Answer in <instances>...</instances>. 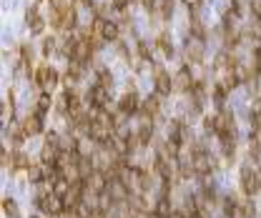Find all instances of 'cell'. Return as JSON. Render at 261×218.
<instances>
[{
  "instance_id": "1",
  "label": "cell",
  "mask_w": 261,
  "mask_h": 218,
  "mask_svg": "<svg viewBox=\"0 0 261 218\" xmlns=\"http://www.w3.org/2000/svg\"><path fill=\"white\" fill-rule=\"evenodd\" d=\"M33 80L43 88V93H51L58 85L61 75H58V71L53 66H40V68H35V73H33Z\"/></svg>"
},
{
  "instance_id": "2",
  "label": "cell",
  "mask_w": 261,
  "mask_h": 218,
  "mask_svg": "<svg viewBox=\"0 0 261 218\" xmlns=\"http://www.w3.org/2000/svg\"><path fill=\"white\" fill-rule=\"evenodd\" d=\"M191 168H194L196 176H208L213 171V158L201 145H196L194 153H191Z\"/></svg>"
},
{
  "instance_id": "3",
  "label": "cell",
  "mask_w": 261,
  "mask_h": 218,
  "mask_svg": "<svg viewBox=\"0 0 261 218\" xmlns=\"http://www.w3.org/2000/svg\"><path fill=\"white\" fill-rule=\"evenodd\" d=\"M108 183H111V178H108V173L101 171V168H96V171L85 178V188H88L91 196H101V193H106V191H108Z\"/></svg>"
},
{
  "instance_id": "4",
  "label": "cell",
  "mask_w": 261,
  "mask_h": 218,
  "mask_svg": "<svg viewBox=\"0 0 261 218\" xmlns=\"http://www.w3.org/2000/svg\"><path fill=\"white\" fill-rule=\"evenodd\" d=\"M241 188L246 196H256L261 191V181H259V168L244 166L241 168Z\"/></svg>"
},
{
  "instance_id": "5",
  "label": "cell",
  "mask_w": 261,
  "mask_h": 218,
  "mask_svg": "<svg viewBox=\"0 0 261 218\" xmlns=\"http://www.w3.org/2000/svg\"><path fill=\"white\" fill-rule=\"evenodd\" d=\"M85 103H88V105H96V108H108V105H111V90L96 83V85L85 93Z\"/></svg>"
},
{
  "instance_id": "6",
  "label": "cell",
  "mask_w": 261,
  "mask_h": 218,
  "mask_svg": "<svg viewBox=\"0 0 261 218\" xmlns=\"http://www.w3.org/2000/svg\"><path fill=\"white\" fill-rule=\"evenodd\" d=\"M153 88H156V93L163 98V95H171L173 93V78H171V73H166L163 68H156L153 71Z\"/></svg>"
},
{
  "instance_id": "7",
  "label": "cell",
  "mask_w": 261,
  "mask_h": 218,
  "mask_svg": "<svg viewBox=\"0 0 261 218\" xmlns=\"http://www.w3.org/2000/svg\"><path fill=\"white\" fill-rule=\"evenodd\" d=\"M141 98H138V93L136 90H128L121 100H118V111L123 113V116H128V118H133V116H138L141 113Z\"/></svg>"
},
{
  "instance_id": "8",
  "label": "cell",
  "mask_w": 261,
  "mask_h": 218,
  "mask_svg": "<svg viewBox=\"0 0 261 218\" xmlns=\"http://www.w3.org/2000/svg\"><path fill=\"white\" fill-rule=\"evenodd\" d=\"M203 50H206V40L201 38H186V61L189 63H201L203 61Z\"/></svg>"
},
{
  "instance_id": "9",
  "label": "cell",
  "mask_w": 261,
  "mask_h": 218,
  "mask_svg": "<svg viewBox=\"0 0 261 218\" xmlns=\"http://www.w3.org/2000/svg\"><path fill=\"white\" fill-rule=\"evenodd\" d=\"M194 85H196V80H194L191 68H181V71L173 75V90H179V93H191Z\"/></svg>"
},
{
  "instance_id": "10",
  "label": "cell",
  "mask_w": 261,
  "mask_h": 218,
  "mask_svg": "<svg viewBox=\"0 0 261 218\" xmlns=\"http://www.w3.org/2000/svg\"><path fill=\"white\" fill-rule=\"evenodd\" d=\"M158 113H161V95H158V93H153V95H148V98L143 100L138 118H151V121H153Z\"/></svg>"
},
{
  "instance_id": "11",
  "label": "cell",
  "mask_w": 261,
  "mask_h": 218,
  "mask_svg": "<svg viewBox=\"0 0 261 218\" xmlns=\"http://www.w3.org/2000/svg\"><path fill=\"white\" fill-rule=\"evenodd\" d=\"M43 113H30L25 121H23V131H25V136H38V133H43L46 131V123H43Z\"/></svg>"
},
{
  "instance_id": "12",
  "label": "cell",
  "mask_w": 261,
  "mask_h": 218,
  "mask_svg": "<svg viewBox=\"0 0 261 218\" xmlns=\"http://www.w3.org/2000/svg\"><path fill=\"white\" fill-rule=\"evenodd\" d=\"M153 216H158V218H171L173 216V206H171V198H168V196H161V198L156 201V206H153Z\"/></svg>"
},
{
  "instance_id": "13",
  "label": "cell",
  "mask_w": 261,
  "mask_h": 218,
  "mask_svg": "<svg viewBox=\"0 0 261 218\" xmlns=\"http://www.w3.org/2000/svg\"><path fill=\"white\" fill-rule=\"evenodd\" d=\"M153 48H156V50H161V56H163V58H173V56H176V50H173V43L168 40V35H166V33L156 38Z\"/></svg>"
},
{
  "instance_id": "14",
  "label": "cell",
  "mask_w": 261,
  "mask_h": 218,
  "mask_svg": "<svg viewBox=\"0 0 261 218\" xmlns=\"http://www.w3.org/2000/svg\"><path fill=\"white\" fill-rule=\"evenodd\" d=\"M151 13H156L163 20H171L173 18V0H156V5H153Z\"/></svg>"
},
{
  "instance_id": "15",
  "label": "cell",
  "mask_w": 261,
  "mask_h": 218,
  "mask_svg": "<svg viewBox=\"0 0 261 218\" xmlns=\"http://www.w3.org/2000/svg\"><path fill=\"white\" fill-rule=\"evenodd\" d=\"M118 38H121V25L113 23V20H106V25H103V40L106 43H116Z\"/></svg>"
},
{
  "instance_id": "16",
  "label": "cell",
  "mask_w": 261,
  "mask_h": 218,
  "mask_svg": "<svg viewBox=\"0 0 261 218\" xmlns=\"http://www.w3.org/2000/svg\"><path fill=\"white\" fill-rule=\"evenodd\" d=\"M28 168H30V160L25 158L23 150L10 153V171H28Z\"/></svg>"
},
{
  "instance_id": "17",
  "label": "cell",
  "mask_w": 261,
  "mask_h": 218,
  "mask_svg": "<svg viewBox=\"0 0 261 218\" xmlns=\"http://www.w3.org/2000/svg\"><path fill=\"white\" fill-rule=\"evenodd\" d=\"M68 191H70V181H68L65 176H61L58 181H53V183H51V193H56L58 198H65V196H68Z\"/></svg>"
},
{
  "instance_id": "18",
  "label": "cell",
  "mask_w": 261,
  "mask_h": 218,
  "mask_svg": "<svg viewBox=\"0 0 261 218\" xmlns=\"http://www.w3.org/2000/svg\"><path fill=\"white\" fill-rule=\"evenodd\" d=\"M58 50H61V43H58L53 35H46V38H43V50H40V53H43L46 58H51V56H56Z\"/></svg>"
},
{
  "instance_id": "19",
  "label": "cell",
  "mask_w": 261,
  "mask_h": 218,
  "mask_svg": "<svg viewBox=\"0 0 261 218\" xmlns=\"http://www.w3.org/2000/svg\"><path fill=\"white\" fill-rule=\"evenodd\" d=\"M5 133L10 136V141H13L15 145H20L25 138H28V136H25V131H23V126H15V123H10V126L5 128Z\"/></svg>"
},
{
  "instance_id": "20",
  "label": "cell",
  "mask_w": 261,
  "mask_h": 218,
  "mask_svg": "<svg viewBox=\"0 0 261 218\" xmlns=\"http://www.w3.org/2000/svg\"><path fill=\"white\" fill-rule=\"evenodd\" d=\"M96 83H98V85H103V88H108V90H111V88H113V75H111V71H108V68H103V66H101V68H98V71H96Z\"/></svg>"
},
{
  "instance_id": "21",
  "label": "cell",
  "mask_w": 261,
  "mask_h": 218,
  "mask_svg": "<svg viewBox=\"0 0 261 218\" xmlns=\"http://www.w3.org/2000/svg\"><path fill=\"white\" fill-rule=\"evenodd\" d=\"M13 98L10 95H5V100H3V128H8L10 123H13Z\"/></svg>"
},
{
  "instance_id": "22",
  "label": "cell",
  "mask_w": 261,
  "mask_h": 218,
  "mask_svg": "<svg viewBox=\"0 0 261 218\" xmlns=\"http://www.w3.org/2000/svg\"><path fill=\"white\" fill-rule=\"evenodd\" d=\"M51 108H53V98H51V93H40L38 95V105H35V111L38 113H51Z\"/></svg>"
},
{
  "instance_id": "23",
  "label": "cell",
  "mask_w": 261,
  "mask_h": 218,
  "mask_svg": "<svg viewBox=\"0 0 261 218\" xmlns=\"http://www.w3.org/2000/svg\"><path fill=\"white\" fill-rule=\"evenodd\" d=\"M3 213L8 218H20V211H18V203L13 198H3Z\"/></svg>"
},
{
  "instance_id": "24",
  "label": "cell",
  "mask_w": 261,
  "mask_h": 218,
  "mask_svg": "<svg viewBox=\"0 0 261 218\" xmlns=\"http://www.w3.org/2000/svg\"><path fill=\"white\" fill-rule=\"evenodd\" d=\"M80 80V75L78 73H73V71H65V75L61 78V83L65 85V90H75V83Z\"/></svg>"
},
{
  "instance_id": "25",
  "label": "cell",
  "mask_w": 261,
  "mask_h": 218,
  "mask_svg": "<svg viewBox=\"0 0 261 218\" xmlns=\"http://www.w3.org/2000/svg\"><path fill=\"white\" fill-rule=\"evenodd\" d=\"M138 56H141V61H153V48L146 43V40H138Z\"/></svg>"
},
{
  "instance_id": "26",
  "label": "cell",
  "mask_w": 261,
  "mask_h": 218,
  "mask_svg": "<svg viewBox=\"0 0 261 218\" xmlns=\"http://www.w3.org/2000/svg\"><path fill=\"white\" fill-rule=\"evenodd\" d=\"M28 178H30V183H43V181H46V168L30 166V168H28Z\"/></svg>"
},
{
  "instance_id": "27",
  "label": "cell",
  "mask_w": 261,
  "mask_h": 218,
  "mask_svg": "<svg viewBox=\"0 0 261 218\" xmlns=\"http://www.w3.org/2000/svg\"><path fill=\"white\" fill-rule=\"evenodd\" d=\"M40 18V13H38V8L35 5H28V10H25V23L30 25V23H35Z\"/></svg>"
},
{
  "instance_id": "28",
  "label": "cell",
  "mask_w": 261,
  "mask_h": 218,
  "mask_svg": "<svg viewBox=\"0 0 261 218\" xmlns=\"http://www.w3.org/2000/svg\"><path fill=\"white\" fill-rule=\"evenodd\" d=\"M43 30H46V20L43 18H38L35 23H30V33L33 35H43Z\"/></svg>"
},
{
  "instance_id": "29",
  "label": "cell",
  "mask_w": 261,
  "mask_h": 218,
  "mask_svg": "<svg viewBox=\"0 0 261 218\" xmlns=\"http://www.w3.org/2000/svg\"><path fill=\"white\" fill-rule=\"evenodd\" d=\"M130 3H133V0H111L113 10H118V13H126V10L130 8Z\"/></svg>"
},
{
  "instance_id": "30",
  "label": "cell",
  "mask_w": 261,
  "mask_h": 218,
  "mask_svg": "<svg viewBox=\"0 0 261 218\" xmlns=\"http://www.w3.org/2000/svg\"><path fill=\"white\" fill-rule=\"evenodd\" d=\"M249 8H251L254 18H261V0H249Z\"/></svg>"
},
{
  "instance_id": "31",
  "label": "cell",
  "mask_w": 261,
  "mask_h": 218,
  "mask_svg": "<svg viewBox=\"0 0 261 218\" xmlns=\"http://www.w3.org/2000/svg\"><path fill=\"white\" fill-rule=\"evenodd\" d=\"M189 10H201V0H184Z\"/></svg>"
},
{
  "instance_id": "32",
  "label": "cell",
  "mask_w": 261,
  "mask_h": 218,
  "mask_svg": "<svg viewBox=\"0 0 261 218\" xmlns=\"http://www.w3.org/2000/svg\"><path fill=\"white\" fill-rule=\"evenodd\" d=\"M63 218H83V216H80L78 211H65V213H63Z\"/></svg>"
},
{
  "instance_id": "33",
  "label": "cell",
  "mask_w": 261,
  "mask_h": 218,
  "mask_svg": "<svg viewBox=\"0 0 261 218\" xmlns=\"http://www.w3.org/2000/svg\"><path fill=\"white\" fill-rule=\"evenodd\" d=\"M259 20H261V18H259Z\"/></svg>"
}]
</instances>
